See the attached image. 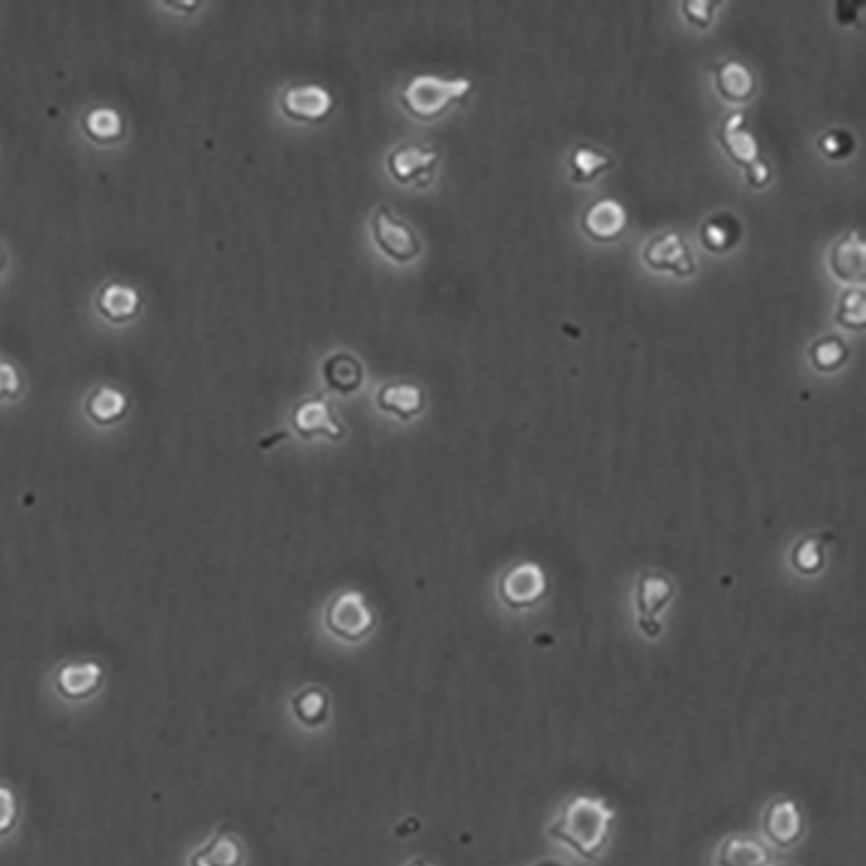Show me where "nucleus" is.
<instances>
[{"instance_id":"obj_21","label":"nucleus","mask_w":866,"mask_h":866,"mask_svg":"<svg viewBox=\"0 0 866 866\" xmlns=\"http://www.w3.org/2000/svg\"><path fill=\"white\" fill-rule=\"evenodd\" d=\"M740 236H742V226H740L739 218L727 214V212L712 215L703 222L702 230H700L703 246L712 253L728 252L739 243Z\"/></svg>"},{"instance_id":"obj_10","label":"nucleus","mask_w":866,"mask_h":866,"mask_svg":"<svg viewBox=\"0 0 866 866\" xmlns=\"http://www.w3.org/2000/svg\"><path fill=\"white\" fill-rule=\"evenodd\" d=\"M718 140L731 162L746 171L761 159L758 139L747 128L746 114L742 111H733L721 121Z\"/></svg>"},{"instance_id":"obj_5","label":"nucleus","mask_w":866,"mask_h":866,"mask_svg":"<svg viewBox=\"0 0 866 866\" xmlns=\"http://www.w3.org/2000/svg\"><path fill=\"white\" fill-rule=\"evenodd\" d=\"M373 237L378 249L399 264H408L420 255L421 243L405 222L397 221L387 206L373 217Z\"/></svg>"},{"instance_id":"obj_26","label":"nucleus","mask_w":866,"mask_h":866,"mask_svg":"<svg viewBox=\"0 0 866 866\" xmlns=\"http://www.w3.org/2000/svg\"><path fill=\"white\" fill-rule=\"evenodd\" d=\"M292 711L303 727L318 728L328 719L330 699L319 688H308L292 700Z\"/></svg>"},{"instance_id":"obj_25","label":"nucleus","mask_w":866,"mask_h":866,"mask_svg":"<svg viewBox=\"0 0 866 866\" xmlns=\"http://www.w3.org/2000/svg\"><path fill=\"white\" fill-rule=\"evenodd\" d=\"M672 596V584L668 577L662 575H643L640 581V591H638V603H640L641 625L646 621H653L655 615L662 611V606L669 602Z\"/></svg>"},{"instance_id":"obj_23","label":"nucleus","mask_w":866,"mask_h":866,"mask_svg":"<svg viewBox=\"0 0 866 866\" xmlns=\"http://www.w3.org/2000/svg\"><path fill=\"white\" fill-rule=\"evenodd\" d=\"M127 397L114 387L101 385L90 393L86 402L87 415L90 420L99 425H114L124 418L127 412Z\"/></svg>"},{"instance_id":"obj_7","label":"nucleus","mask_w":866,"mask_h":866,"mask_svg":"<svg viewBox=\"0 0 866 866\" xmlns=\"http://www.w3.org/2000/svg\"><path fill=\"white\" fill-rule=\"evenodd\" d=\"M334 99L330 90L315 84H303L284 90L281 108L288 118L302 124L327 120L333 111Z\"/></svg>"},{"instance_id":"obj_22","label":"nucleus","mask_w":866,"mask_h":866,"mask_svg":"<svg viewBox=\"0 0 866 866\" xmlns=\"http://www.w3.org/2000/svg\"><path fill=\"white\" fill-rule=\"evenodd\" d=\"M612 165H614V158L609 153L593 148L590 144H577L568 156L572 179L577 184L595 181L603 172L612 168Z\"/></svg>"},{"instance_id":"obj_16","label":"nucleus","mask_w":866,"mask_h":866,"mask_svg":"<svg viewBox=\"0 0 866 866\" xmlns=\"http://www.w3.org/2000/svg\"><path fill=\"white\" fill-rule=\"evenodd\" d=\"M716 87L721 98L742 105L752 99L758 84L746 62L739 59H727L716 68Z\"/></svg>"},{"instance_id":"obj_37","label":"nucleus","mask_w":866,"mask_h":866,"mask_svg":"<svg viewBox=\"0 0 866 866\" xmlns=\"http://www.w3.org/2000/svg\"><path fill=\"white\" fill-rule=\"evenodd\" d=\"M6 267V252L2 246H0V272L4 271Z\"/></svg>"},{"instance_id":"obj_39","label":"nucleus","mask_w":866,"mask_h":866,"mask_svg":"<svg viewBox=\"0 0 866 866\" xmlns=\"http://www.w3.org/2000/svg\"><path fill=\"white\" fill-rule=\"evenodd\" d=\"M781 866H790V865H781Z\"/></svg>"},{"instance_id":"obj_14","label":"nucleus","mask_w":866,"mask_h":866,"mask_svg":"<svg viewBox=\"0 0 866 866\" xmlns=\"http://www.w3.org/2000/svg\"><path fill=\"white\" fill-rule=\"evenodd\" d=\"M293 428L303 439L327 436L328 439H340L346 434L342 425L334 420L330 406L323 399H312L303 402L293 411Z\"/></svg>"},{"instance_id":"obj_30","label":"nucleus","mask_w":866,"mask_h":866,"mask_svg":"<svg viewBox=\"0 0 866 866\" xmlns=\"http://www.w3.org/2000/svg\"><path fill=\"white\" fill-rule=\"evenodd\" d=\"M20 816V805L14 790L9 785L0 784V837L11 834L18 824Z\"/></svg>"},{"instance_id":"obj_15","label":"nucleus","mask_w":866,"mask_h":866,"mask_svg":"<svg viewBox=\"0 0 866 866\" xmlns=\"http://www.w3.org/2000/svg\"><path fill=\"white\" fill-rule=\"evenodd\" d=\"M96 309L109 323L124 324L140 311V295L136 288L124 283H108L96 296Z\"/></svg>"},{"instance_id":"obj_24","label":"nucleus","mask_w":866,"mask_h":866,"mask_svg":"<svg viewBox=\"0 0 866 866\" xmlns=\"http://www.w3.org/2000/svg\"><path fill=\"white\" fill-rule=\"evenodd\" d=\"M84 134L98 144H114L125 134V121L117 109L94 108L82 120Z\"/></svg>"},{"instance_id":"obj_19","label":"nucleus","mask_w":866,"mask_h":866,"mask_svg":"<svg viewBox=\"0 0 866 866\" xmlns=\"http://www.w3.org/2000/svg\"><path fill=\"white\" fill-rule=\"evenodd\" d=\"M378 406L400 420H409L424 409L425 396L416 385H387L378 393Z\"/></svg>"},{"instance_id":"obj_13","label":"nucleus","mask_w":866,"mask_h":866,"mask_svg":"<svg viewBox=\"0 0 866 866\" xmlns=\"http://www.w3.org/2000/svg\"><path fill=\"white\" fill-rule=\"evenodd\" d=\"M103 674L98 662H71L56 672V690L67 700H86L98 692Z\"/></svg>"},{"instance_id":"obj_33","label":"nucleus","mask_w":866,"mask_h":866,"mask_svg":"<svg viewBox=\"0 0 866 866\" xmlns=\"http://www.w3.org/2000/svg\"><path fill=\"white\" fill-rule=\"evenodd\" d=\"M23 390V378L14 364L0 361V400H11Z\"/></svg>"},{"instance_id":"obj_11","label":"nucleus","mask_w":866,"mask_h":866,"mask_svg":"<svg viewBox=\"0 0 866 866\" xmlns=\"http://www.w3.org/2000/svg\"><path fill=\"white\" fill-rule=\"evenodd\" d=\"M544 590H546V583H544L543 571L534 564H522L512 568L503 577L499 593L513 609H524L539 602Z\"/></svg>"},{"instance_id":"obj_35","label":"nucleus","mask_w":866,"mask_h":866,"mask_svg":"<svg viewBox=\"0 0 866 866\" xmlns=\"http://www.w3.org/2000/svg\"><path fill=\"white\" fill-rule=\"evenodd\" d=\"M859 11H865V2H837L836 16L840 25L859 27Z\"/></svg>"},{"instance_id":"obj_31","label":"nucleus","mask_w":866,"mask_h":866,"mask_svg":"<svg viewBox=\"0 0 866 866\" xmlns=\"http://www.w3.org/2000/svg\"><path fill=\"white\" fill-rule=\"evenodd\" d=\"M681 6H683L681 12H683L688 23L706 30V28L711 27L712 20H714L719 2L716 0H684Z\"/></svg>"},{"instance_id":"obj_29","label":"nucleus","mask_w":866,"mask_h":866,"mask_svg":"<svg viewBox=\"0 0 866 866\" xmlns=\"http://www.w3.org/2000/svg\"><path fill=\"white\" fill-rule=\"evenodd\" d=\"M816 146L820 149L821 155L827 156L828 159H834V162H839L855 152L856 144L855 137L847 130L831 128V130L821 134L820 139L816 140Z\"/></svg>"},{"instance_id":"obj_38","label":"nucleus","mask_w":866,"mask_h":866,"mask_svg":"<svg viewBox=\"0 0 866 866\" xmlns=\"http://www.w3.org/2000/svg\"><path fill=\"white\" fill-rule=\"evenodd\" d=\"M408 866H428L427 863L421 862V859H416V862L409 863Z\"/></svg>"},{"instance_id":"obj_34","label":"nucleus","mask_w":866,"mask_h":866,"mask_svg":"<svg viewBox=\"0 0 866 866\" xmlns=\"http://www.w3.org/2000/svg\"><path fill=\"white\" fill-rule=\"evenodd\" d=\"M746 179L747 183H749L750 186L756 187V189H765V187L771 183V179H773V168H771V165H769L765 158H761L759 162H756L752 167L747 168Z\"/></svg>"},{"instance_id":"obj_8","label":"nucleus","mask_w":866,"mask_h":866,"mask_svg":"<svg viewBox=\"0 0 866 866\" xmlns=\"http://www.w3.org/2000/svg\"><path fill=\"white\" fill-rule=\"evenodd\" d=\"M630 222L625 206L614 198H600L591 203L581 217L584 233L596 243H612L622 236Z\"/></svg>"},{"instance_id":"obj_3","label":"nucleus","mask_w":866,"mask_h":866,"mask_svg":"<svg viewBox=\"0 0 866 866\" xmlns=\"http://www.w3.org/2000/svg\"><path fill=\"white\" fill-rule=\"evenodd\" d=\"M762 831L775 846L789 849L805 837V811L792 797H777L762 813Z\"/></svg>"},{"instance_id":"obj_6","label":"nucleus","mask_w":866,"mask_h":866,"mask_svg":"<svg viewBox=\"0 0 866 866\" xmlns=\"http://www.w3.org/2000/svg\"><path fill=\"white\" fill-rule=\"evenodd\" d=\"M327 624L342 640L359 641L373 630L374 619L358 591H349L331 603Z\"/></svg>"},{"instance_id":"obj_36","label":"nucleus","mask_w":866,"mask_h":866,"mask_svg":"<svg viewBox=\"0 0 866 866\" xmlns=\"http://www.w3.org/2000/svg\"><path fill=\"white\" fill-rule=\"evenodd\" d=\"M533 866H565L564 863L556 862V859H543V862H537L536 865Z\"/></svg>"},{"instance_id":"obj_28","label":"nucleus","mask_w":866,"mask_h":866,"mask_svg":"<svg viewBox=\"0 0 866 866\" xmlns=\"http://www.w3.org/2000/svg\"><path fill=\"white\" fill-rule=\"evenodd\" d=\"M811 359L816 370H837L847 359V347L839 337H825L813 346Z\"/></svg>"},{"instance_id":"obj_32","label":"nucleus","mask_w":866,"mask_h":866,"mask_svg":"<svg viewBox=\"0 0 866 866\" xmlns=\"http://www.w3.org/2000/svg\"><path fill=\"white\" fill-rule=\"evenodd\" d=\"M821 562H824V549H821V544L815 537L806 539L805 543L800 544L796 555H794V564L805 572L820 568Z\"/></svg>"},{"instance_id":"obj_17","label":"nucleus","mask_w":866,"mask_h":866,"mask_svg":"<svg viewBox=\"0 0 866 866\" xmlns=\"http://www.w3.org/2000/svg\"><path fill=\"white\" fill-rule=\"evenodd\" d=\"M771 852L752 836H731L719 846L718 866H769Z\"/></svg>"},{"instance_id":"obj_4","label":"nucleus","mask_w":866,"mask_h":866,"mask_svg":"<svg viewBox=\"0 0 866 866\" xmlns=\"http://www.w3.org/2000/svg\"><path fill=\"white\" fill-rule=\"evenodd\" d=\"M643 261L656 272H671L677 278L695 274V259L683 234L668 231L650 240L643 250Z\"/></svg>"},{"instance_id":"obj_12","label":"nucleus","mask_w":866,"mask_h":866,"mask_svg":"<svg viewBox=\"0 0 866 866\" xmlns=\"http://www.w3.org/2000/svg\"><path fill=\"white\" fill-rule=\"evenodd\" d=\"M830 267L847 284H865L866 245L858 231L847 233L830 252Z\"/></svg>"},{"instance_id":"obj_18","label":"nucleus","mask_w":866,"mask_h":866,"mask_svg":"<svg viewBox=\"0 0 866 866\" xmlns=\"http://www.w3.org/2000/svg\"><path fill=\"white\" fill-rule=\"evenodd\" d=\"M245 847L237 837L218 831L198 852L193 853L189 866H243Z\"/></svg>"},{"instance_id":"obj_27","label":"nucleus","mask_w":866,"mask_h":866,"mask_svg":"<svg viewBox=\"0 0 866 866\" xmlns=\"http://www.w3.org/2000/svg\"><path fill=\"white\" fill-rule=\"evenodd\" d=\"M865 288H849L840 296L837 323L847 330H863L866 324Z\"/></svg>"},{"instance_id":"obj_1","label":"nucleus","mask_w":866,"mask_h":866,"mask_svg":"<svg viewBox=\"0 0 866 866\" xmlns=\"http://www.w3.org/2000/svg\"><path fill=\"white\" fill-rule=\"evenodd\" d=\"M615 818L617 813L605 797L577 794L562 806L548 834L581 858L596 859L611 843Z\"/></svg>"},{"instance_id":"obj_20","label":"nucleus","mask_w":866,"mask_h":866,"mask_svg":"<svg viewBox=\"0 0 866 866\" xmlns=\"http://www.w3.org/2000/svg\"><path fill=\"white\" fill-rule=\"evenodd\" d=\"M323 377L331 390L350 396L362 385V366L354 356L339 352L324 362Z\"/></svg>"},{"instance_id":"obj_9","label":"nucleus","mask_w":866,"mask_h":866,"mask_svg":"<svg viewBox=\"0 0 866 866\" xmlns=\"http://www.w3.org/2000/svg\"><path fill=\"white\" fill-rule=\"evenodd\" d=\"M437 164H439L437 149H425L415 144L399 146L387 159V167L397 183H418L420 186L431 181V174L436 171Z\"/></svg>"},{"instance_id":"obj_2","label":"nucleus","mask_w":866,"mask_h":866,"mask_svg":"<svg viewBox=\"0 0 866 866\" xmlns=\"http://www.w3.org/2000/svg\"><path fill=\"white\" fill-rule=\"evenodd\" d=\"M471 89L474 84L468 78L416 75L400 93V103L418 120H437L453 106L465 101Z\"/></svg>"}]
</instances>
